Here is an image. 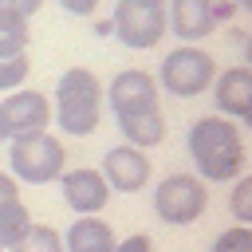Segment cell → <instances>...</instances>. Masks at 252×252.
Returning <instances> with one entry per match:
<instances>
[{
    "mask_svg": "<svg viewBox=\"0 0 252 252\" xmlns=\"http://www.w3.org/2000/svg\"><path fill=\"white\" fill-rule=\"evenodd\" d=\"M185 150L197 165L201 181H236L244 173V134L224 114H205L189 126Z\"/></svg>",
    "mask_w": 252,
    "mask_h": 252,
    "instance_id": "obj_1",
    "label": "cell"
},
{
    "mask_svg": "<svg viewBox=\"0 0 252 252\" xmlns=\"http://www.w3.org/2000/svg\"><path fill=\"white\" fill-rule=\"evenodd\" d=\"M51 118H55L59 130L71 134V138L94 134V126H98V118H102V83L94 79V71L71 67V71L59 75V83H55V102H51Z\"/></svg>",
    "mask_w": 252,
    "mask_h": 252,
    "instance_id": "obj_2",
    "label": "cell"
},
{
    "mask_svg": "<svg viewBox=\"0 0 252 252\" xmlns=\"http://www.w3.org/2000/svg\"><path fill=\"white\" fill-rule=\"evenodd\" d=\"M8 165H12V177L16 181H28V185H47L63 173L67 165V150L55 134L39 130V134H20V138H8Z\"/></svg>",
    "mask_w": 252,
    "mask_h": 252,
    "instance_id": "obj_3",
    "label": "cell"
},
{
    "mask_svg": "<svg viewBox=\"0 0 252 252\" xmlns=\"http://www.w3.org/2000/svg\"><path fill=\"white\" fill-rule=\"evenodd\" d=\"M217 79V59L209 51H201L197 43H181L173 47L165 59H161V71H158V83L177 94V98H197L213 87Z\"/></svg>",
    "mask_w": 252,
    "mask_h": 252,
    "instance_id": "obj_4",
    "label": "cell"
},
{
    "mask_svg": "<svg viewBox=\"0 0 252 252\" xmlns=\"http://www.w3.org/2000/svg\"><path fill=\"white\" fill-rule=\"evenodd\" d=\"M205 205H209V189L193 173H169L154 189V213H158V220L177 224V228L181 224H193L205 213Z\"/></svg>",
    "mask_w": 252,
    "mask_h": 252,
    "instance_id": "obj_5",
    "label": "cell"
},
{
    "mask_svg": "<svg viewBox=\"0 0 252 252\" xmlns=\"http://www.w3.org/2000/svg\"><path fill=\"white\" fill-rule=\"evenodd\" d=\"M110 28H114V35H118L130 51H150V47H158V39L165 35V8L118 0Z\"/></svg>",
    "mask_w": 252,
    "mask_h": 252,
    "instance_id": "obj_6",
    "label": "cell"
},
{
    "mask_svg": "<svg viewBox=\"0 0 252 252\" xmlns=\"http://www.w3.org/2000/svg\"><path fill=\"white\" fill-rule=\"evenodd\" d=\"M0 118H4L8 138L39 134V130H47V122H51V98H47L43 91L16 87V91L4 94V102H0Z\"/></svg>",
    "mask_w": 252,
    "mask_h": 252,
    "instance_id": "obj_7",
    "label": "cell"
},
{
    "mask_svg": "<svg viewBox=\"0 0 252 252\" xmlns=\"http://www.w3.org/2000/svg\"><path fill=\"white\" fill-rule=\"evenodd\" d=\"M102 98L110 102L114 118H126V114H142V110H154L158 106V79L150 71H118L110 79V87L102 91Z\"/></svg>",
    "mask_w": 252,
    "mask_h": 252,
    "instance_id": "obj_8",
    "label": "cell"
},
{
    "mask_svg": "<svg viewBox=\"0 0 252 252\" xmlns=\"http://www.w3.org/2000/svg\"><path fill=\"white\" fill-rule=\"evenodd\" d=\"M98 173H102V181L110 185V193H114V189H118V193H138V189H146V181H150V158H146V150L122 142V146L106 150Z\"/></svg>",
    "mask_w": 252,
    "mask_h": 252,
    "instance_id": "obj_9",
    "label": "cell"
},
{
    "mask_svg": "<svg viewBox=\"0 0 252 252\" xmlns=\"http://www.w3.org/2000/svg\"><path fill=\"white\" fill-rule=\"evenodd\" d=\"M217 0H165V32L193 43L217 28Z\"/></svg>",
    "mask_w": 252,
    "mask_h": 252,
    "instance_id": "obj_10",
    "label": "cell"
},
{
    "mask_svg": "<svg viewBox=\"0 0 252 252\" xmlns=\"http://www.w3.org/2000/svg\"><path fill=\"white\" fill-rule=\"evenodd\" d=\"M55 181L63 185V201H67L79 217H94V213L106 209V201H110V185L102 181L98 169H63Z\"/></svg>",
    "mask_w": 252,
    "mask_h": 252,
    "instance_id": "obj_11",
    "label": "cell"
},
{
    "mask_svg": "<svg viewBox=\"0 0 252 252\" xmlns=\"http://www.w3.org/2000/svg\"><path fill=\"white\" fill-rule=\"evenodd\" d=\"M213 98H217V110L232 122H244L252 118V71L248 67H228L213 79Z\"/></svg>",
    "mask_w": 252,
    "mask_h": 252,
    "instance_id": "obj_12",
    "label": "cell"
},
{
    "mask_svg": "<svg viewBox=\"0 0 252 252\" xmlns=\"http://www.w3.org/2000/svg\"><path fill=\"white\" fill-rule=\"evenodd\" d=\"M114 228L94 213V217H79L75 224H67L63 232V252H114Z\"/></svg>",
    "mask_w": 252,
    "mask_h": 252,
    "instance_id": "obj_13",
    "label": "cell"
},
{
    "mask_svg": "<svg viewBox=\"0 0 252 252\" xmlns=\"http://www.w3.org/2000/svg\"><path fill=\"white\" fill-rule=\"evenodd\" d=\"M118 130H122V138L130 146L150 150V146H161L165 142V114H161V106L142 110V114H126V118H118Z\"/></svg>",
    "mask_w": 252,
    "mask_h": 252,
    "instance_id": "obj_14",
    "label": "cell"
},
{
    "mask_svg": "<svg viewBox=\"0 0 252 252\" xmlns=\"http://www.w3.org/2000/svg\"><path fill=\"white\" fill-rule=\"evenodd\" d=\"M28 39H32L28 20L16 16V12H4V8H0V59H8V55H24V51H28Z\"/></svg>",
    "mask_w": 252,
    "mask_h": 252,
    "instance_id": "obj_15",
    "label": "cell"
},
{
    "mask_svg": "<svg viewBox=\"0 0 252 252\" xmlns=\"http://www.w3.org/2000/svg\"><path fill=\"white\" fill-rule=\"evenodd\" d=\"M28 224H32V217H28V209H24V201H20V197L0 201V248L16 244V240L28 232Z\"/></svg>",
    "mask_w": 252,
    "mask_h": 252,
    "instance_id": "obj_16",
    "label": "cell"
},
{
    "mask_svg": "<svg viewBox=\"0 0 252 252\" xmlns=\"http://www.w3.org/2000/svg\"><path fill=\"white\" fill-rule=\"evenodd\" d=\"M8 252H63V236L51 224H28V232L8 244Z\"/></svg>",
    "mask_w": 252,
    "mask_h": 252,
    "instance_id": "obj_17",
    "label": "cell"
},
{
    "mask_svg": "<svg viewBox=\"0 0 252 252\" xmlns=\"http://www.w3.org/2000/svg\"><path fill=\"white\" fill-rule=\"evenodd\" d=\"M28 75H32V59H28V51H24V55H8V59H0V94L24 87Z\"/></svg>",
    "mask_w": 252,
    "mask_h": 252,
    "instance_id": "obj_18",
    "label": "cell"
},
{
    "mask_svg": "<svg viewBox=\"0 0 252 252\" xmlns=\"http://www.w3.org/2000/svg\"><path fill=\"white\" fill-rule=\"evenodd\" d=\"M228 209H232V217H236V224H248L252 220V177H236V185H232V201H228Z\"/></svg>",
    "mask_w": 252,
    "mask_h": 252,
    "instance_id": "obj_19",
    "label": "cell"
},
{
    "mask_svg": "<svg viewBox=\"0 0 252 252\" xmlns=\"http://www.w3.org/2000/svg\"><path fill=\"white\" fill-rule=\"evenodd\" d=\"M213 252H252V228H244V224L224 228V232L213 240Z\"/></svg>",
    "mask_w": 252,
    "mask_h": 252,
    "instance_id": "obj_20",
    "label": "cell"
},
{
    "mask_svg": "<svg viewBox=\"0 0 252 252\" xmlns=\"http://www.w3.org/2000/svg\"><path fill=\"white\" fill-rule=\"evenodd\" d=\"M114 252H154V240H150L146 232H134V236L118 240V244H114Z\"/></svg>",
    "mask_w": 252,
    "mask_h": 252,
    "instance_id": "obj_21",
    "label": "cell"
},
{
    "mask_svg": "<svg viewBox=\"0 0 252 252\" xmlns=\"http://www.w3.org/2000/svg\"><path fill=\"white\" fill-rule=\"evenodd\" d=\"M0 8H4V12H16V16H24V20H32V16L43 8V0H0Z\"/></svg>",
    "mask_w": 252,
    "mask_h": 252,
    "instance_id": "obj_22",
    "label": "cell"
},
{
    "mask_svg": "<svg viewBox=\"0 0 252 252\" xmlns=\"http://www.w3.org/2000/svg\"><path fill=\"white\" fill-rule=\"evenodd\" d=\"M55 4L71 16H94V8H98V0H55Z\"/></svg>",
    "mask_w": 252,
    "mask_h": 252,
    "instance_id": "obj_23",
    "label": "cell"
},
{
    "mask_svg": "<svg viewBox=\"0 0 252 252\" xmlns=\"http://www.w3.org/2000/svg\"><path fill=\"white\" fill-rule=\"evenodd\" d=\"M8 197H20V181L12 173H0V201H8Z\"/></svg>",
    "mask_w": 252,
    "mask_h": 252,
    "instance_id": "obj_24",
    "label": "cell"
},
{
    "mask_svg": "<svg viewBox=\"0 0 252 252\" xmlns=\"http://www.w3.org/2000/svg\"><path fill=\"white\" fill-rule=\"evenodd\" d=\"M134 4H150V8H165V0H134Z\"/></svg>",
    "mask_w": 252,
    "mask_h": 252,
    "instance_id": "obj_25",
    "label": "cell"
},
{
    "mask_svg": "<svg viewBox=\"0 0 252 252\" xmlns=\"http://www.w3.org/2000/svg\"><path fill=\"white\" fill-rule=\"evenodd\" d=\"M0 142H8V130H4V118H0Z\"/></svg>",
    "mask_w": 252,
    "mask_h": 252,
    "instance_id": "obj_26",
    "label": "cell"
},
{
    "mask_svg": "<svg viewBox=\"0 0 252 252\" xmlns=\"http://www.w3.org/2000/svg\"><path fill=\"white\" fill-rule=\"evenodd\" d=\"M240 4H244V8H252V0H240Z\"/></svg>",
    "mask_w": 252,
    "mask_h": 252,
    "instance_id": "obj_27",
    "label": "cell"
},
{
    "mask_svg": "<svg viewBox=\"0 0 252 252\" xmlns=\"http://www.w3.org/2000/svg\"><path fill=\"white\" fill-rule=\"evenodd\" d=\"M0 252H8V248H0Z\"/></svg>",
    "mask_w": 252,
    "mask_h": 252,
    "instance_id": "obj_28",
    "label": "cell"
}]
</instances>
